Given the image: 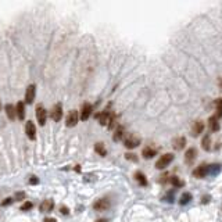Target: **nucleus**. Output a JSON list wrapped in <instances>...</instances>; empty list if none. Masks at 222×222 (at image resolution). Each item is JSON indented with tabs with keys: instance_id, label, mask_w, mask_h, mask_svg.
Here are the masks:
<instances>
[{
	"instance_id": "obj_26",
	"label": "nucleus",
	"mask_w": 222,
	"mask_h": 222,
	"mask_svg": "<svg viewBox=\"0 0 222 222\" xmlns=\"http://www.w3.org/2000/svg\"><path fill=\"white\" fill-rule=\"evenodd\" d=\"M169 182H171L174 186H176V187H180V186L185 185V183H183L182 180H179V178H178V176H172L171 179H169Z\"/></svg>"
},
{
	"instance_id": "obj_24",
	"label": "nucleus",
	"mask_w": 222,
	"mask_h": 222,
	"mask_svg": "<svg viewBox=\"0 0 222 222\" xmlns=\"http://www.w3.org/2000/svg\"><path fill=\"white\" fill-rule=\"evenodd\" d=\"M215 111H216L215 117L216 118H221L222 117V99H218L215 101Z\"/></svg>"
},
{
	"instance_id": "obj_36",
	"label": "nucleus",
	"mask_w": 222,
	"mask_h": 222,
	"mask_svg": "<svg viewBox=\"0 0 222 222\" xmlns=\"http://www.w3.org/2000/svg\"><path fill=\"white\" fill-rule=\"evenodd\" d=\"M219 86H221V89H222V76L219 78Z\"/></svg>"
},
{
	"instance_id": "obj_15",
	"label": "nucleus",
	"mask_w": 222,
	"mask_h": 222,
	"mask_svg": "<svg viewBox=\"0 0 222 222\" xmlns=\"http://www.w3.org/2000/svg\"><path fill=\"white\" fill-rule=\"evenodd\" d=\"M53 207H54V201L53 200H44L43 203L40 204V211L42 212H51Z\"/></svg>"
},
{
	"instance_id": "obj_30",
	"label": "nucleus",
	"mask_w": 222,
	"mask_h": 222,
	"mask_svg": "<svg viewBox=\"0 0 222 222\" xmlns=\"http://www.w3.org/2000/svg\"><path fill=\"white\" fill-rule=\"evenodd\" d=\"M208 168H211V172H212L214 175H215L216 172L221 171V165H219V164L218 165H216V164H214V165H208Z\"/></svg>"
},
{
	"instance_id": "obj_22",
	"label": "nucleus",
	"mask_w": 222,
	"mask_h": 222,
	"mask_svg": "<svg viewBox=\"0 0 222 222\" xmlns=\"http://www.w3.org/2000/svg\"><path fill=\"white\" fill-rule=\"evenodd\" d=\"M201 147L204 150H211V136L210 135H205L201 140Z\"/></svg>"
},
{
	"instance_id": "obj_3",
	"label": "nucleus",
	"mask_w": 222,
	"mask_h": 222,
	"mask_svg": "<svg viewBox=\"0 0 222 222\" xmlns=\"http://www.w3.org/2000/svg\"><path fill=\"white\" fill-rule=\"evenodd\" d=\"M36 119H38L39 125L40 126H43L44 124H46V118H47V111L43 108V105L39 104L38 107H36Z\"/></svg>"
},
{
	"instance_id": "obj_32",
	"label": "nucleus",
	"mask_w": 222,
	"mask_h": 222,
	"mask_svg": "<svg viewBox=\"0 0 222 222\" xmlns=\"http://www.w3.org/2000/svg\"><path fill=\"white\" fill-rule=\"evenodd\" d=\"M13 201H14V200L11 199V197H8V199H6L4 201H2V205H3V207H6V205H10Z\"/></svg>"
},
{
	"instance_id": "obj_28",
	"label": "nucleus",
	"mask_w": 222,
	"mask_h": 222,
	"mask_svg": "<svg viewBox=\"0 0 222 222\" xmlns=\"http://www.w3.org/2000/svg\"><path fill=\"white\" fill-rule=\"evenodd\" d=\"M32 207H33V204L31 201H25L24 204L21 205V211H29Z\"/></svg>"
},
{
	"instance_id": "obj_29",
	"label": "nucleus",
	"mask_w": 222,
	"mask_h": 222,
	"mask_svg": "<svg viewBox=\"0 0 222 222\" xmlns=\"http://www.w3.org/2000/svg\"><path fill=\"white\" fill-rule=\"evenodd\" d=\"M117 125V115H111V119H110V122H108V128L110 129H114V126Z\"/></svg>"
},
{
	"instance_id": "obj_33",
	"label": "nucleus",
	"mask_w": 222,
	"mask_h": 222,
	"mask_svg": "<svg viewBox=\"0 0 222 222\" xmlns=\"http://www.w3.org/2000/svg\"><path fill=\"white\" fill-rule=\"evenodd\" d=\"M29 183H31V185H38V183H39V179H38L36 176H31Z\"/></svg>"
},
{
	"instance_id": "obj_31",
	"label": "nucleus",
	"mask_w": 222,
	"mask_h": 222,
	"mask_svg": "<svg viewBox=\"0 0 222 222\" xmlns=\"http://www.w3.org/2000/svg\"><path fill=\"white\" fill-rule=\"evenodd\" d=\"M125 158H126V160H130V161H138V157H136V154H133V153H126V154H125Z\"/></svg>"
},
{
	"instance_id": "obj_12",
	"label": "nucleus",
	"mask_w": 222,
	"mask_h": 222,
	"mask_svg": "<svg viewBox=\"0 0 222 222\" xmlns=\"http://www.w3.org/2000/svg\"><path fill=\"white\" fill-rule=\"evenodd\" d=\"M92 111H93V107H92L90 103H85L82 110H80V119H82V121H86V119L90 117Z\"/></svg>"
},
{
	"instance_id": "obj_9",
	"label": "nucleus",
	"mask_w": 222,
	"mask_h": 222,
	"mask_svg": "<svg viewBox=\"0 0 222 222\" xmlns=\"http://www.w3.org/2000/svg\"><path fill=\"white\" fill-rule=\"evenodd\" d=\"M93 208L96 211H105L110 208V201H108L107 199H99L93 204Z\"/></svg>"
},
{
	"instance_id": "obj_7",
	"label": "nucleus",
	"mask_w": 222,
	"mask_h": 222,
	"mask_svg": "<svg viewBox=\"0 0 222 222\" xmlns=\"http://www.w3.org/2000/svg\"><path fill=\"white\" fill-rule=\"evenodd\" d=\"M50 115H51V119L56 122H58L61 118H63V107H61V104H56L54 107L51 108V113H50Z\"/></svg>"
},
{
	"instance_id": "obj_2",
	"label": "nucleus",
	"mask_w": 222,
	"mask_h": 222,
	"mask_svg": "<svg viewBox=\"0 0 222 222\" xmlns=\"http://www.w3.org/2000/svg\"><path fill=\"white\" fill-rule=\"evenodd\" d=\"M139 144H140V139L135 135H128L126 138L124 139V146L126 147V149H135Z\"/></svg>"
},
{
	"instance_id": "obj_25",
	"label": "nucleus",
	"mask_w": 222,
	"mask_h": 222,
	"mask_svg": "<svg viewBox=\"0 0 222 222\" xmlns=\"http://www.w3.org/2000/svg\"><path fill=\"white\" fill-rule=\"evenodd\" d=\"M190 200H191V194L186 191V193H183L182 196H180L179 203H180V205H185V204H187V203L190 201Z\"/></svg>"
},
{
	"instance_id": "obj_27",
	"label": "nucleus",
	"mask_w": 222,
	"mask_h": 222,
	"mask_svg": "<svg viewBox=\"0 0 222 222\" xmlns=\"http://www.w3.org/2000/svg\"><path fill=\"white\" fill-rule=\"evenodd\" d=\"M24 199H25V191H17L13 197L14 201H19V200H24Z\"/></svg>"
},
{
	"instance_id": "obj_35",
	"label": "nucleus",
	"mask_w": 222,
	"mask_h": 222,
	"mask_svg": "<svg viewBox=\"0 0 222 222\" xmlns=\"http://www.w3.org/2000/svg\"><path fill=\"white\" fill-rule=\"evenodd\" d=\"M44 222H57V221H56V218H46Z\"/></svg>"
},
{
	"instance_id": "obj_13",
	"label": "nucleus",
	"mask_w": 222,
	"mask_h": 222,
	"mask_svg": "<svg viewBox=\"0 0 222 222\" xmlns=\"http://www.w3.org/2000/svg\"><path fill=\"white\" fill-rule=\"evenodd\" d=\"M111 115H113V114H111L108 110H104L101 114H99L97 118H99L100 125H107L108 122H110V119H111Z\"/></svg>"
},
{
	"instance_id": "obj_21",
	"label": "nucleus",
	"mask_w": 222,
	"mask_h": 222,
	"mask_svg": "<svg viewBox=\"0 0 222 222\" xmlns=\"http://www.w3.org/2000/svg\"><path fill=\"white\" fill-rule=\"evenodd\" d=\"M94 150H96V153H97L99 155H101V157H104V155L107 154V150H105L104 144L100 143V142H99V143L94 144Z\"/></svg>"
},
{
	"instance_id": "obj_18",
	"label": "nucleus",
	"mask_w": 222,
	"mask_h": 222,
	"mask_svg": "<svg viewBox=\"0 0 222 222\" xmlns=\"http://www.w3.org/2000/svg\"><path fill=\"white\" fill-rule=\"evenodd\" d=\"M135 179L136 182L139 183L140 186H147V179H146V175L140 171H136L135 172Z\"/></svg>"
},
{
	"instance_id": "obj_6",
	"label": "nucleus",
	"mask_w": 222,
	"mask_h": 222,
	"mask_svg": "<svg viewBox=\"0 0 222 222\" xmlns=\"http://www.w3.org/2000/svg\"><path fill=\"white\" fill-rule=\"evenodd\" d=\"M203 130H204V122L201 119H197L193 124V126H191V136H194V138L200 136L203 133Z\"/></svg>"
},
{
	"instance_id": "obj_8",
	"label": "nucleus",
	"mask_w": 222,
	"mask_h": 222,
	"mask_svg": "<svg viewBox=\"0 0 222 222\" xmlns=\"http://www.w3.org/2000/svg\"><path fill=\"white\" fill-rule=\"evenodd\" d=\"M35 93H36V86L35 85H29L25 92V103L27 104H32L33 99H35Z\"/></svg>"
},
{
	"instance_id": "obj_5",
	"label": "nucleus",
	"mask_w": 222,
	"mask_h": 222,
	"mask_svg": "<svg viewBox=\"0 0 222 222\" xmlns=\"http://www.w3.org/2000/svg\"><path fill=\"white\" fill-rule=\"evenodd\" d=\"M78 121H79V114H78L76 110H72L69 111L68 117H67V126H75V125L78 124Z\"/></svg>"
},
{
	"instance_id": "obj_4",
	"label": "nucleus",
	"mask_w": 222,
	"mask_h": 222,
	"mask_svg": "<svg viewBox=\"0 0 222 222\" xmlns=\"http://www.w3.org/2000/svg\"><path fill=\"white\" fill-rule=\"evenodd\" d=\"M25 133H27V136L31 140H35L36 139V126L32 121H28L25 124Z\"/></svg>"
},
{
	"instance_id": "obj_1",
	"label": "nucleus",
	"mask_w": 222,
	"mask_h": 222,
	"mask_svg": "<svg viewBox=\"0 0 222 222\" xmlns=\"http://www.w3.org/2000/svg\"><path fill=\"white\" fill-rule=\"evenodd\" d=\"M174 158H175V155L172 154V153H166V154L161 155V157L158 158V161L155 162V168H157V169H164V168H166V166H168L169 164L174 161Z\"/></svg>"
},
{
	"instance_id": "obj_17",
	"label": "nucleus",
	"mask_w": 222,
	"mask_h": 222,
	"mask_svg": "<svg viewBox=\"0 0 222 222\" xmlns=\"http://www.w3.org/2000/svg\"><path fill=\"white\" fill-rule=\"evenodd\" d=\"M155 154H157L155 149H151L150 146L144 147V149L142 150V155H143V158H146V160H150V158H153Z\"/></svg>"
},
{
	"instance_id": "obj_19",
	"label": "nucleus",
	"mask_w": 222,
	"mask_h": 222,
	"mask_svg": "<svg viewBox=\"0 0 222 222\" xmlns=\"http://www.w3.org/2000/svg\"><path fill=\"white\" fill-rule=\"evenodd\" d=\"M17 117H18V119H25V107H24V101H18L17 103Z\"/></svg>"
},
{
	"instance_id": "obj_14",
	"label": "nucleus",
	"mask_w": 222,
	"mask_h": 222,
	"mask_svg": "<svg viewBox=\"0 0 222 222\" xmlns=\"http://www.w3.org/2000/svg\"><path fill=\"white\" fill-rule=\"evenodd\" d=\"M186 144V138L185 136H179V138L174 139L172 140V147H174L175 150H182L183 147H185Z\"/></svg>"
},
{
	"instance_id": "obj_10",
	"label": "nucleus",
	"mask_w": 222,
	"mask_h": 222,
	"mask_svg": "<svg viewBox=\"0 0 222 222\" xmlns=\"http://www.w3.org/2000/svg\"><path fill=\"white\" fill-rule=\"evenodd\" d=\"M208 174V165H205V164H201V165H199L196 169L193 171V175L196 178H199V179H203L204 176H207Z\"/></svg>"
},
{
	"instance_id": "obj_20",
	"label": "nucleus",
	"mask_w": 222,
	"mask_h": 222,
	"mask_svg": "<svg viewBox=\"0 0 222 222\" xmlns=\"http://www.w3.org/2000/svg\"><path fill=\"white\" fill-rule=\"evenodd\" d=\"M6 114H7L8 119H11V121H13V119L15 118V115H17V110L14 108V105H13V104H7V105H6Z\"/></svg>"
},
{
	"instance_id": "obj_11",
	"label": "nucleus",
	"mask_w": 222,
	"mask_h": 222,
	"mask_svg": "<svg viewBox=\"0 0 222 222\" xmlns=\"http://www.w3.org/2000/svg\"><path fill=\"white\" fill-rule=\"evenodd\" d=\"M196 157H197V150L194 149V147H190V149H187V151L185 153V162L191 165L193 161L196 160Z\"/></svg>"
},
{
	"instance_id": "obj_37",
	"label": "nucleus",
	"mask_w": 222,
	"mask_h": 222,
	"mask_svg": "<svg viewBox=\"0 0 222 222\" xmlns=\"http://www.w3.org/2000/svg\"><path fill=\"white\" fill-rule=\"evenodd\" d=\"M96 222H107V219H99V221H96Z\"/></svg>"
},
{
	"instance_id": "obj_23",
	"label": "nucleus",
	"mask_w": 222,
	"mask_h": 222,
	"mask_svg": "<svg viewBox=\"0 0 222 222\" xmlns=\"http://www.w3.org/2000/svg\"><path fill=\"white\" fill-rule=\"evenodd\" d=\"M122 136H124V128H122V126H118V128L115 129V132H114V135H113V140H114V142L121 140Z\"/></svg>"
},
{
	"instance_id": "obj_34",
	"label": "nucleus",
	"mask_w": 222,
	"mask_h": 222,
	"mask_svg": "<svg viewBox=\"0 0 222 222\" xmlns=\"http://www.w3.org/2000/svg\"><path fill=\"white\" fill-rule=\"evenodd\" d=\"M61 214L67 215V214H68V208H67V207H61Z\"/></svg>"
},
{
	"instance_id": "obj_16",
	"label": "nucleus",
	"mask_w": 222,
	"mask_h": 222,
	"mask_svg": "<svg viewBox=\"0 0 222 222\" xmlns=\"http://www.w3.org/2000/svg\"><path fill=\"white\" fill-rule=\"evenodd\" d=\"M207 124H208V126H210V129L212 130V132H218L219 130V122H218V118H216L215 115L210 117L208 121H207Z\"/></svg>"
},
{
	"instance_id": "obj_38",
	"label": "nucleus",
	"mask_w": 222,
	"mask_h": 222,
	"mask_svg": "<svg viewBox=\"0 0 222 222\" xmlns=\"http://www.w3.org/2000/svg\"><path fill=\"white\" fill-rule=\"evenodd\" d=\"M0 110H2V104H0Z\"/></svg>"
}]
</instances>
